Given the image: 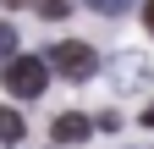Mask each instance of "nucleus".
<instances>
[{
  "label": "nucleus",
  "mask_w": 154,
  "mask_h": 149,
  "mask_svg": "<svg viewBox=\"0 0 154 149\" xmlns=\"http://www.w3.org/2000/svg\"><path fill=\"white\" fill-rule=\"evenodd\" d=\"M22 138V110H0V144H17Z\"/></svg>",
  "instance_id": "nucleus-5"
},
{
  "label": "nucleus",
  "mask_w": 154,
  "mask_h": 149,
  "mask_svg": "<svg viewBox=\"0 0 154 149\" xmlns=\"http://www.w3.org/2000/svg\"><path fill=\"white\" fill-rule=\"evenodd\" d=\"M50 138H55V144H83V138H88V122H83V116H72V110H66V116H55V127H50Z\"/></svg>",
  "instance_id": "nucleus-3"
},
{
  "label": "nucleus",
  "mask_w": 154,
  "mask_h": 149,
  "mask_svg": "<svg viewBox=\"0 0 154 149\" xmlns=\"http://www.w3.org/2000/svg\"><path fill=\"white\" fill-rule=\"evenodd\" d=\"M0 83H6V94H17V100H33V94H44V83H50V61H38V55H11L6 72H0Z\"/></svg>",
  "instance_id": "nucleus-1"
},
{
  "label": "nucleus",
  "mask_w": 154,
  "mask_h": 149,
  "mask_svg": "<svg viewBox=\"0 0 154 149\" xmlns=\"http://www.w3.org/2000/svg\"><path fill=\"white\" fill-rule=\"evenodd\" d=\"M116 66H121V72H116V83H121V88H138V83H143V55H121Z\"/></svg>",
  "instance_id": "nucleus-4"
},
{
  "label": "nucleus",
  "mask_w": 154,
  "mask_h": 149,
  "mask_svg": "<svg viewBox=\"0 0 154 149\" xmlns=\"http://www.w3.org/2000/svg\"><path fill=\"white\" fill-rule=\"evenodd\" d=\"M44 61L61 72V78H72V83H83V78H94V66H99V55H94L88 44H77V39H61Z\"/></svg>",
  "instance_id": "nucleus-2"
},
{
  "label": "nucleus",
  "mask_w": 154,
  "mask_h": 149,
  "mask_svg": "<svg viewBox=\"0 0 154 149\" xmlns=\"http://www.w3.org/2000/svg\"><path fill=\"white\" fill-rule=\"evenodd\" d=\"M143 28L154 33V0H149V6H143Z\"/></svg>",
  "instance_id": "nucleus-9"
},
{
  "label": "nucleus",
  "mask_w": 154,
  "mask_h": 149,
  "mask_svg": "<svg viewBox=\"0 0 154 149\" xmlns=\"http://www.w3.org/2000/svg\"><path fill=\"white\" fill-rule=\"evenodd\" d=\"M11 55H17V28L0 22V61H11Z\"/></svg>",
  "instance_id": "nucleus-6"
},
{
  "label": "nucleus",
  "mask_w": 154,
  "mask_h": 149,
  "mask_svg": "<svg viewBox=\"0 0 154 149\" xmlns=\"http://www.w3.org/2000/svg\"><path fill=\"white\" fill-rule=\"evenodd\" d=\"M143 127H154V105H149V110H143Z\"/></svg>",
  "instance_id": "nucleus-10"
},
{
  "label": "nucleus",
  "mask_w": 154,
  "mask_h": 149,
  "mask_svg": "<svg viewBox=\"0 0 154 149\" xmlns=\"http://www.w3.org/2000/svg\"><path fill=\"white\" fill-rule=\"evenodd\" d=\"M66 6H72V0H38V11H44L50 22H55V17H66Z\"/></svg>",
  "instance_id": "nucleus-8"
},
{
  "label": "nucleus",
  "mask_w": 154,
  "mask_h": 149,
  "mask_svg": "<svg viewBox=\"0 0 154 149\" xmlns=\"http://www.w3.org/2000/svg\"><path fill=\"white\" fill-rule=\"evenodd\" d=\"M88 6H94V11H99V17H121V11L132 6V0H88Z\"/></svg>",
  "instance_id": "nucleus-7"
}]
</instances>
